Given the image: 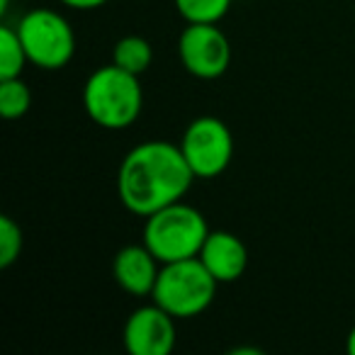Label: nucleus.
Masks as SVG:
<instances>
[{"label": "nucleus", "mask_w": 355, "mask_h": 355, "mask_svg": "<svg viewBox=\"0 0 355 355\" xmlns=\"http://www.w3.org/2000/svg\"><path fill=\"white\" fill-rule=\"evenodd\" d=\"M195 183L180 146L166 139H148L129 148L117 171V195L137 217L168 207L188 195Z\"/></svg>", "instance_id": "nucleus-1"}, {"label": "nucleus", "mask_w": 355, "mask_h": 355, "mask_svg": "<svg viewBox=\"0 0 355 355\" xmlns=\"http://www.w3.org/2000/svg\"><path fill=\"white\" fill-rule=\"evenodd\" d=\"M83 107L98 127L110 132L129 129L144 110V90L139 76L119 69L112 61L95 69L85 78Z\"/></svg>", "instance_id": "nucleus-2"}, {"label": "nucleus", "mask_w": 355, "mask_h": 355, "mask_svg": "<svg viewBox=\"0 0 355 355\" xmlns=\"http://www.w3.org/2000/svg\"><path fill=\"white\" fill-rule=\"evenodd\" d=\"M212 232L198 207L188 202H173L148 214L144 222L141 241L161 263L198 258L207 234Z\"/></svg>", "instance_id": "nucleus-3"}, {"label": "nucleus", "mask_w": 355, "mask_h": 355, "mask_svg": "<svg viewBox=\"0 0 355 355\" xmlns=\"http://www.w3.org/2000/svg\"><path fill=\"white\" fill-rule=\"evenodd\" d=\"M217 287L219 282L200 258L163 263L151 292V302L163 306L175 319H195L212 306Z\"/></svg>", "instance_id": "nucleus-4"}, {"label": "nucleus", "mask_w": 355, "mask_h": 355, "mask_svg": "<svg viewBox=\"0 0 355 355\" xmlns=\"http://www.w3.org/2000/svg\"><path fill=\"white\" fill-rule=\"evenodd\" d=\"M15 27L32 66L42 71H61L73 61L76 32L59 10L35 8L25 12Z\"/></svg>", "instance_id": "nucleus-5"}, {"label": "nucleus", "mask_w": 355, "mask_h": 355, "mask_svg": "<svg viewBox=\"0 0 355 355\" xmlns=\"http://www.w3.org/2000/svg\"><path fill=\"white\" fill-rule=\"evenodd\" d=\"M178 146L183 151L195 178L209 180V178L222 175L232 163L234 134L224 119L214 117V114H202L185 127Z\"/></svg>", "instance_id": "nucleus-6"}, {"label": "nucleus", "mask_w": 355, "mask_h": 355, "mask_svg": "<svg viewBox=\"0 0 355 355\" xmlns=\"http://www.w3.org/2000/svg\"><path fill=\"white\" fill-rule=\"evenodd\" d=\"M178 56L190 76L200 80H214L229 71L232 44L217 25L188 22V27L178 37Z\"/></svg>", "instance_id": "nucleus-7"}, {"label": "nucleus", "mask_w": 355, "mask_h": 355, "mask_svg": "<svg viewBox=\"0 0 355 355\" xmlns=\"http://www.w3.org/2000/svg\"><path fill=\"white\" fill-rule=\"evenodd\" d=\"M175 316L168 314L156 302L141 304L127 316L122 331L129 355H171L175 348Z\"/></svg>", "instance_id": "nucleus-8"}, {"label": "nucleus", "mask_w": 355, "mask_h": 355, "mask_svg": "<svg viewBox=\"0 0 355 355\" xmlns=\"http://www.w3.org/2000/svg\"><path fill=\"white\" fill-rule=\"evenodd\" d=\"M163 263L148 251L146 243L122 246L112 258V277L127 295L151 297Z\"/></svg>", "instance_id": "nucleus-9"}, {"label": "nucleus", "mask_w": 355, "mask_h": 355, "mask_svg": "<svg viewBox=\"0 0 355 355\" xmlns=\"http://www.w3.org/2000/svg\"><path fill=\"white\" fill-rule=\"evenodd\" d=\"M200 261L212 272L219 285L236 282L248 268V248L236 234L227 229H214L207 234L202 248H200Z\"/></svg>", "instance_id": "nucleus-10"}, {"label": "nucleus", "mask_w": 355, "mask_h": 355, "mask_svg": "<svg viewBox=\"0 0 355 355\" xmlns=\"http://www.w3.org/2000/svg\"><path fill=\"white\" fill-rule=\"evenodd\" d=\"M112 64L119 69L129 71V73L141 76L153 64V46L146 37L127 35L122 40L114 42L112 46Z\"/></svg>", "instance_id": "nucleus-11"}, {"label": "nucleus", "mask_w": 355, "mask_h": 355, "mask_svg": "<svg viewBox=\"0 0 355 355\" xmlns=\"http://www.w3.org/2000/svg\"><path fill=\"white\" fill-rule=\"evenodd\" d=\"M30 64L17 27H0V78H20L25 66Z\"/></svg>", "instance_id": "nucleus-12"}, {"label": "nucleus", "mask_w": 355, "mask_h": 355, "mask_svg": "<svg viewBox=\"0 0 355 355\" xmlns=\"http://www.w3.org/2000/svg\"><path fill=\"white\" fill-rule=\"evenodd\" d=\"M32 105V90L22 78H0V114L6 119H20Z\"/></svg>", "instance_id": "nucleus-13"}, {"label": "nucleus", "mask_w": 355, "mask_h": 355, "mask_svg": "<svg viewBox=\"0 0 355 355\" xmlns=\"http://www.w3.org/2000/svg\"><path fill=\"white\" fill-rule=\"evenodd\" d=\"M175 3L178 15L185 22H207V25H217L224 20L232 8L234 0H173Z\"/></svg>", "instance_id": "nucleus-14"}, {"label": "nucleus", "mask_w": 355, "mask_h": 355, "mask_svg": "<svg viewBox=\"0 0 355 355\" xmlns=\"http://www.w3.org/2000/svg\"><path fill=\"white\" fill-rule=\"evenodd\" d=\"M22 243H25V239H22L20 224L8 214H3L0 217V268L3 270L17 263L22 253Z\"/></svg>", "instance_id": "nucleus-15"}, {"label": "nucleus", "mask_w": 355, "mask_h": 355, "mask_svg": "<svg viewBox=\"0 0 355 355\" xmlns=\"http://www.w3.org/2000/svg\"><path fill=\"white\" fill-rule=\"evenodd\" d=\"M61 6L71 8V10H80V12H88V10H98V8L107 6L110 0H59Z\"/></svg>", "instance_id": "nucleus-16"}, {"label": "nucleus", "mask_w": 355, "mask_h": 355, "mask_svg": "<svg viewBox=\"0 0 355 355\" xmlns=\"http://www.w3.org/2000/svg\"><path fill=\"white\" fill-rule=\"evenodd\" d=\"M345 350H348L350 355H355V326L348 331V338H345Z\"/></svg>", "instance_id": "nucleus-17"}]
</instances>
